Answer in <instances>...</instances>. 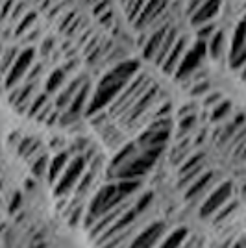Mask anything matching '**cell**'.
Masks as SVG:
<instances>
[{
    "label": "cell",
    "mask_w": 246,
    "mask_h": 248,
    "mask_svg": "<svg viewBox=\"0 0 246 248\" xmlns=\"http://www.w3.org/2000/svg\"><path fill=\"white\" fill-rule=\"evenodd\" d=\"M235 248H246V237H241L239 241H237Z\"/></svg>",
    "instance_id": "obj_36"
},
{
    "label": "cell",
    "mask_w": 246,
    "mask_h": 248,
    "mask_svg": "<svg viewBox=\"0 0 246 248\" xmlns=\"http://www.w3.org/2000/svg\"><path fill=\"white\" fill-rule=\"evenodd\" d=\"M69 161H71V154L67 152V150H62V152H58V154H54L48 159V167H46V178H48V182H50L52 186L58 182V178L62 176V172L65 170V167L69 165Z\"/></svg>",
    "instance_id": "obj_16"
},
{
    "label": "cell",
    "mask_w": 246,
    "mask_h": 248,
    "mask_svg": "<svg viewBox=\"0 0 246 248\" xmlns=\"http://www.w3.org/2000/svg\"><path fill=\"white\" fill-rule=\"evenodd\" d=\"M17 54H19V48H15V46L2 48V56H0V76H2V78L8 74L10 67L13 65L15 58H17Z\"/></svg>",
    "instance_id": "obj_25"
},
{
    "label": "cell",
    "mask_w": 246,
    "mask_h": 248,
    "mask_svg": "<svg viewBox=\"0 0 246 248\" xmlns=\"http://www.w3.org/2000/svg\"><path fill=\"white\" fill-rule=\"evenodd\" d=\"M207 45V56L209 58H213V60H218L220 56H222V52H224V46H226V33L224 30H220V28H216L213 31V35L205 41Z\"/></svg>",
    "instance_id": "obj_19"
},
{
    "label": "cell",
    "mask_w": 246,
    "mask_h": 248,
    "mask_svg": "<svg viewBox=\"0 0 246 248\" xmlns=\"http://www.w3.org/2000/svg\"><path fill=\"white\" fill-rule=\"evenodd\" d=\"M209 91H211V83H209V80H205V78L195 80V85L191 87V94L193 96H205Z\"/></svg>",
    "instance_id": "obj_30"
},
{
    "label": "cell",
    "mask_w": 246,
    "mask_h": 248,
    "mask_svg": "<svg viewBox=\"0 0 246 248\" xmlns=\"http://www.w3.org/2000/svg\"><path fill=\"white\" fill-rule=\"evenodd\" d=\"M231 109H233V104L230 102V100H224V98H222L216 106L211 108V115H209L211 123H222V121H226V119L231 115Z\"/></svg>",
    "instance_id": "obj_23"
},
{
    "label": "cell",
    "mask_w": 246,
    "mask_h": 248,
    "mask_svg": "<svg viewBox=\"0 0 246 248\" xmlns=\"http://www.w3.org/2000/svg\"><path fill=\"white\" fill-rule=\"evenodd\" d=\"M165 235V224L163 222H154L146 226L143 232H137L135 237L130 241L126 248H155L157 241Z\"/></svg>",
    "instance_id": "obj_12"
},
{
    "label": "cell",
    "mask_w": 246,
    "mask_h": 248,
    "mask_svg": "<svg viewBox=\"0 0 246 248\" xmlns=\"http://www.w3.org/2000/svg\"><path fill=\"white\" fill-rule=\"evenodd\" d=\"M228 58H230V67L233 71H241L246 65V19L243 17L237 22L233 35H231V43H230V50H228Z\"/></svg>",
    "instance_id": "obj_9"
},
{
    "label": "cell",
    "mask_w": 246,
    "mask_h": 248,
    "mask_svg": "<svg viewBox=\"0 0 246 248\" xmlns=\"http://www.w3.org/2000/svg\"><path fill=\"white\" fill-rule=\"evenodd\" d=\"M50 102V98H48V93L45 91V93H39V94H35L33 96V100H31V104H30V108H28V117H31V119H35L37 117V113L41 111L43 108L46 106V104Z\"/></svg>",
    "instance_id": "obj_26"
},
{
    "label": "cell",
    "mask_w": 246,
    "mask_h": 248,
    "mask_svg": "<svg viewBox=\"0 0 246 248\" xmlns=\"http://www.w3.org/2000/svg\"><path fill=\"white\" fill-rule=\"evenodd\" d=\"M187 45H189V43H187V37L178 35V39H176V43L172 45L170 52L167 54V58L163 60V63L159 65V69H161V73H163L165 76H174L176 69H178V65H180L185 50H187Z\"/></svg>",
    "instance_id": "obj_14"
},
{
    "label": "cell",
    "mask_w": 246,
    "mask_h": 248,
    "mask_svg": "<svg viewBox=\"0 0 246 248\" xmlns=\"http://www.w3.org/2000/svg\"><path fill=\"white\" fill-rule=\"evenodd\" d=\"M43 45H45V46H43V54H48V52L54 48V45H52V39H46V41L43 43Z\"/></svg>",
    "instance_id": "obj_35"
},
{
    "label": "cell",
    "mask_w": 246,
    "mask_h": 248,
    "mask_svg": "<svg viewBox=\"0 0 246 248\" xmlns=\"http://www.w3.org/2000/svg\"><path fill=\"white\" fill-rule=\"evenodd\" d=\"M222 100V94L220 93H215V91H209V93L204 96V106L205 108H213V106H216V104Z\"/></svg>",
    "instance_id": "obj_33"
},
{
    "label": "cell",
    "mask_w": 246,
    "mask_h": 248,
    "mask_svg": "<svg viewBox=\"0 0 246 248\" xmlns=\"http://www.w3.org/2000/svg\"><path fill=\"white\" fill-rule=\"evenodd\" d=\"M239 73H241V80H245V82H246V65L241 69V71H239Z\"/></svg>",
    "instance_id": "obj_37"
},
{
    "label": "cell",
    "mask_w": 246,
    "mask_h": 248,
    "mask_svg": "<svg viewBox=\"0 0 246 248\" xmlns=\"http://www.w3.org/2000/svg\"><path fill=\"white\" fill-rule=\"evenodd\" d=\"M108 10H111V0H100V2H96L94 6H91V11L92 15L98 19L102 13H106Z\"/></svg>",
    "instance_id": "obj_32"
},
{
    "label": "cell",
    "mask_w": 246,
    "mask_h": 248,
    "mask_svg": "<svg viewBox=\"0 0 246 248\" xmlns=\"http://www.w3.org/2000/svg\"><path fill=\"white\" fill-rule=\"evenodd\" d=\"M170 24H172L170 21L163 22V24H159V26H155V28L146 31V39H144V45L141 46L143 58L146 62H154L155 54L159 50V46H161L165 35H167V31L170 28Z\"/></svg>",
    "instance_id": "obj_11"
},
{
    "label": "cell",
    "mask_w": 246,
    "mask_h": 248,
    "mask_svg": "<svg viewBox=\"0 0 246 248\" xmlns=\"http://www.w3.org/2000/svg\"><path fill=\"white\" fill-rule=\"evenodd\" d=\"M0 56H2V48H0Z\"/></svg>",
    "instance_id": "obj_40"
},
{
    "label": "cell",
    "mask_w": 246,
    "mask_h": 248,
    "mask_svg": "<svg viewBox=\"0 0 246 248\" xmlns=\"http://www.w3.org/2000/svg\"><path fill=\"white\" fill-rule=\"evenodd\" d=\"M178 35H180V31L176 30L174 24H170V28H169V31H167V35H165L163 43H161V46H159V50H157V54H155L154 58V65H161L163 63V60L167 58V54L170 52V48H172V45L176 43V39H178Z\"/></svg>",
    "instance_id": "obj_20"
},
{
    "label": "cell",
    "mask_w": 246,
    "mask_h": 248,
    "mask_svg": "<svg viewBox=\"0 0 246 248\" xmlns=\"http://www.w3.org/2000/svg\"><path fill=\"white\" fill-rule=\"evenodd\" d=\"M35 21H37V13H35V11L26 13L21 21H19V26H17V35H22V33H26V31L33 30Z\"/></svg>",
    "instance_id": "obj_27"
},
{
    "label": "cell",
    "mask_w": 246,
    "mask_h": 248,
    "mask_svg": "<svg viewBox=\"0 0 246 248\" xmlns=\"http://www.w3.org/2000/svg\"><path fill=\"white\" fill-rule=\"evenodd\" d=\"M167 8H169V0H146L144 8L141 10L139 17L132 22V26L137 31H148L163 22H169Z\"/></svg>",
    "instance_id": "obj_7"
},
{
    "label": "cell",
    "mask_w": 246,
    "mask_h": 248,
    "mask_svg": "<svg viewBox=\"0 0 246 248\" xmlns=\"http://www.w3.org/2000/svg\"><path fill=\"white\" fill-rule=\"evenodd\" d=\"M222 4H224V0H204L191 13V17H189L191 24L196 28V26H202V24H207V22H213L218 17L220 10H222Z\"/></svg>",
    "instance_id": "obj_13"
},
{
    "label": "cell",
    "mask_w": 246,
    "mask_h": 248,
    "mask_svg": "<svg viewBox=\"0 0 246 248\" xmlns=\"http://www.w3.org/2000/svg\"><path fill=\"white\" fill-rule=\"evenodd\" d=\"M205 58H207V45L202 39H196L191 46H187V50H185L184 58H182V62L178 65L172 78L180 83L191 80L195 76V73L200 71Z\"/></svg>",
    "instance_id": "obj_6"
},
{
    "label": "cell",
    "mask_w": 246,
    "mask_h": 248,
    "mask_svg": "<svg viewBox=\"0 0 246 248\" xmlns=\"http://www.w3.org/2000/svg\"><path fill=\"white\" fill-rule=\"evenodd\" d=\"M172 132V119L169 117H157L150 124H146L137 134L135 143L141 148H165Z\"/></svg>",
    "instance_id": "obj_4"
},
{
    "label": "cell",
    "mask_w": 246,
    "mask_h": 248,
    "mask_svg": "<svg viewBox=\"0 0 246 248\" xmlns=\"http://www.w3.org/2000/svg\"><path fill=\"white\" fill-rule=\"evenodd\" d=\"M152 82H154V80H152L148 74L139 71L130 82L124 85L123 91L115 96V100L106 108L108 115L111 117L113 121H119V119H121V117H123L135 102H137V98L148 89V85H150Z\"/></svg>",
    "instance_id": "obj_3"
},
{
    "label": "cell",
    "mask_w": 246,
    "mask_h": 248,
    "mask_svg": "<svg viewBox=\"0 0 246 248\" xmlns=\"http://www.w3.org/2000/svg\"><path fill=\"white\" fill-rule=\"evenodd\" d=\"M202 2H204V0H187V13L191 15V13H193V11L202 4Z\"/></svg>",
    "instance_id": "obj_34"
},
{
    "label": "cell",
    "mask_w": 246,
    "mask_h": 248,
    "mask_svg": "<svg viewBox=\"0 0 246 248\" xmlns=\"http://www.w3.org/2000/svg\"><path fill=\"white\" fill-rule=\"evenodd\" d=\"M163 150L165 148H141L126 163L119 165L117 169H109L108 176L111 180H141L144 174H148L154 169Z\"/></svg>",
    "instance_id": "obj_2"
},
{
    "label": "cell",
    "mask_w": 246,
    "mask_h": 248,
    "mask_svg": "<svg viewBox=\"0 0 246 248\" xmlns=\"http://www.w3.org/2000/svg\"><path fill=\"white\" fill-rule=\"evenodd\" d=\"M243 193L246 195V184H245V187H243Z\"/></svg>",
    "instance_id": "obj_39"
},
{
    "label": "cell",
    "mask_w": 246,
    "mask_h": 248,
    "mask_svg": "<svg viewBox=\"0 0 246 248\" xmlns=\"http://www.w3.org/2000/svg\"><path fill=\"white\" fill-rule=\"evenodd\" d=\"M211 182H213V172H209V170H207V172L198 174L195 178V182L187 187V191H185V198H189V200L200 198L202 195H204L205 189L211 186Z\"/></svg>",
    "instance_id": "obj_18"
},
{
    "label": "cell",
    "mask_w": 246,
    "mask_h": 248,
    "mask_svg": "<svg viewBox=\"0 0 246 248\" xmlns=\"http://www.w3.org/2000/svg\"><path fill=\"white\" fill-rule=\"evenodd\" d=\"M202 161H204L202 154H195L187 157L182 169H180V184H189L198 174H202Z\"/></svg>",
    "instance_id": "obj_17"
},
{
    "label": "cell",
    "mask_w": 246,
    "mask_h": 248,
    "mask_svg": "<svg viewBox=\"0 0 246 248\" xmlns=\"http://www.w3.org/2000/svg\"><path fill=\"white\" fill-rule=\"evenodd\" d=\"M216 30L215 22H207V24H202V26H196V39H202V41H207L213 31Z\"/></svg>",
    "instance_id": "obj_31"
},
{
    "label": "cell",
    "mask_w": 246,
    "mask_h": 248,
    "mask_svg": "<svg viewBox=\"0 0 246 248\" xmlns=\"http://www.w3.org/2000/svg\"><path fill=\"white\" fill-rule=\"evenodd\" d=\"M33 62H35V50L31 46H26V48L19 50V54H17L13 65L10 67L8 74L4 76V89L10 91V89H13L19 83L24 82V78H26L28 71L31 69Z\"/></svg>",
    "instance_id": "obj_8"
},
{
    "label": "cell",
    "mask_w": 246,
    "mask_h": 248,
    "mask_svg": "<svg viewBox=\"0 0 246 248\" xmlns=\"http://www.w3.org/2000/svg\"><path fill=\"white\" fill-rule=\"evenodd\" d=\"M65 80H67V73H65L63 69H54L50 73V76H48V80H46L45 91L48 94L58 93L63 85H65Z\"/></svg>",
    "instance_id": "obj_21"
},
{
    "label": "cell",
    "mask_w": 246,
    "mask_h": 248,
    "mask_svg": "<svg viewBox=\"0 0 246 248\" xmlns=\"http://www.w3.org/2000/svg\"><path fill=\"white\" fill-rule=\"evenodd\" d=\"M139 71H141V65L135 60H121V62L115 63L98 80L96 87L91 91V98H89L87 108H85V115L91 117V115L106 109L115 100V96L123 91L124 85Z\"/></svg>",
    "instance_id": "obj_1"
},
{
    "label": "cell",
    "mask_w": 246,
    "mask_h": 248,
    "mask_svg": "<svg viewBox=\"0 0 246 248\" xmlns=\"http://www.w3.org/2000/svg\"><path fill=\"white\" fill-rule=\"evenodd\" d=\"M83 2H85V4L91 8V6H94V4H96V2H100V0H83Z\"/></svg>",
    "instance_id": "obj_38"
},
{
    "label": "cell",
    "mask_w": 246,
    "mask_h": 248,
    "mask_svg": "<svg viewBox=\"0 0 246 248\" xmlns=\"http://www.w3.org/2000/svg\"><path fill=\"white\" fill-rule=\"evenodd\" d=\"M231 191H233L231 182H222L218 187H215V189L209 193V197L202 202V206H200V217L202 218L213 217L216 211L231 198Z\"/></svg>",
    "instance_id": "obj_10"
},
{
    "label": "cell",
    "mask_w": 246,
    "mask_h": 248,
    "mask_svg": "<svg viewBox=\"0 0 246 248\" xmlns=\"http://www.w3.org/2000/svg\"><path fill=\"white\" fill-rule=\"evenodd\" d=\"M144 4H146V0H121L124 15H126V19L130 22H134L139 17V13L144 8Z\"/></svg>",
    "instance_id": "obj_24"
},
{
    "label": "cell",
    "mask_w": 246,
    "mask_h": 248,
    "mask_svg": "<svg viewBox=\"0 0 246 248\" xmlns=\"http://www.w3.org/2000/svg\"><path fill=\"white\" fill-rule=\"evenodd\" d=\"M195 126H196V113H189V115L180 117V124H178L180 135H187Z\"/></svg>",
    "instance_id": "obj_29"
},
{
    "label": "cell",
    "mask_w": 246,
    "mask_h": 248,
    "mask_svg": "<svg viewBox=\"0 0 246 248\" xmlns=\"http://www.w3.org/2000/svg\"><path fill=\"white\" fill-rule=\"evenodd\" d=\"M187 235H189L187 228H178V230H174L172 233H169V235L161 241V245L155 248H182V245H184V241L187 239Z\"/></svg>",
    "instance_id": "obj_22"
},
{
    "label": "cell",
    "mask_w": 246,
    "mask_h": 248,
    "mask_svg": "<svg viewBox=\"0 0 246 248\" xmlns=\"http://www.w3.org/2000/svg\"><path fill=\"white\" fill-rule=\"evenodd\" d=\"M89 165V159L85 155H74L71 157L69 165L65 167L62 176L58 178V182L54 184V197L56 198H67L72 195L74 187L78 186L80 178L85 172V169Z\"/></svg>",
    "instance_id": "obj_5"
},
{
    "label": "cell",
    "mask_w": 246,
    "mask_h": 248,
    "mask_svg": "<svg viewBox=\"0 0 246 248\" xmlns=\"http://www.w3.org/2000/svg\"><path fill=\"white\" fill-rule=\"evenodd\" d=\"M85 82V78L83 76H78V78H74L69 85H65L62 87L58 94H56V100H54V106H56V109H60V111H65L67 108H69V104L72 102V98H74V94L78 93V89L83 85Z\"/></svg>",
    "instance_id": "obj_15"
},
{
    "label": "cell",
    "mask_w": 246,
    "mask_h": 248,
    "mask_svg": "<svg viewBox=\"0 0 246 248\" xmlns=\"http://www.w3.org/2000/svg\"><path fill=\"white\" fill-rule=\"evenodd\" d=\"M237 206H239V202H237V200H233V202H230V200H228L224 206L220 207L215 215H213V222H222V220H226V218L235 211Z\"/></svg>",
    "instance_id": "obj_28"
}]
</instances>
